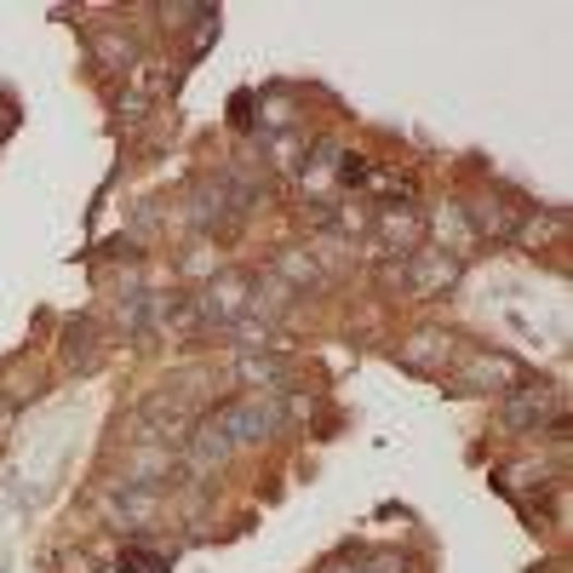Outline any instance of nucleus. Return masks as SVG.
Listing matches in <instances>:
<instances>
[{
	"mask_svg": "<svg viewBox=\"0 0 573 573\" xmlns=\"http://www.w3.org/2000/svg\"><path fill=\"white\" fill-rule=\"evenodd\" d=\"M276 425H281L276 407H264V402H241V407H224V413H218V430H224L230 442H264Z\"/></svg>",
	"mask_w": 573,
	"mask_h": 573,
	"instance_id": "f257e3e1",
	"label": "nucleus"
},
{
	"mask_svg": "<svg viewBox=\"0 0 573 573\" xmlns=\"http://www.w3.org/2000/svg\"><path fill=\"white\" fill-rule=\"evenodd\" d=\"M550 402H557L550 385H522L511 402H504V425H511V430H539V418L550 413Z\"/></svg>",
	"mask_w": 573,
	"mask_h": 573,
	"instance_id": "f03ea898",
	"label": "nucleus"
},
{
	"mask_svg": "<svg viewBox=\"0 0 573 573\" xmlns=\"http://www.w3.org/2000/svg\"><path fill=\"white\" fill-rule=\"evenodd\" d=\"M93 321H70V327H63V356H70V367H86V362H93Z\"/></svg>",
	"mask_w": 573,
	"mask_h": 573,
	"instance_id": "7ed1b4c3",
	"label": "nucleus"
},
{
	"mask_svg": "<svg viewBox=\"0 0 573 573\" xmlns=\"http://www.w3.org/2000/svg\"><path fill=\"white\" fill-rule=\"evenodd\" d=\"M459 264L448 253H430V258H418V293H436V286H448L453 281Z\"/></svg>",
	"mask_w": 573,
	"mask_h": 573,
	"instance_id": "20e7f679",
	"label": "nucleus"
},
{
	"mask_svg": "<svg viewBox=\"0 0 573 573\" xmlns=\"http://www.w3.org/2000/svg\"><path fill=\"white\" fill-rule=\"evenodd\" d=\"M121 568L126 573H172V562L161 557V550H138V545L121 550Z\"/></svg>",
	"mask_w": 573,
	"mask_h": 573,
	"instance_id": "39448f33",
	"label": "nucleus"
},
{
	"mask_svg": "<svg viewBox=\"0 0 573 573\" xmlns=\"http://www.w3.org/2000/svg\"><path fill=\"white\" fill-rule=\"evenodd\" d=\"M241 373H247L253 385H286V362H258V356H247V362H241Z\"/></svg>",
	"mask_w": 573,
	"mask_h": 573,
	"instance_id": "423d86ee",
	"label": "nucleus"
},
{
	"mask_svg": "<svg viewBox=\"0 0 573 573\" xmlns=\"http://www.w3.org/2000/svg\"><path fill=\"white\" fill-rule=\"evenodd\" d=\"M373 568H379V573H395V557H379V562H373Z\"/></svg>",
	"mask_w": 573,
	"mask_h": 573,
	"instance_id": "0eeeda50",
	"label": "nucleus"
}]
</instances>
